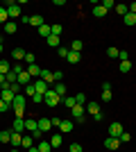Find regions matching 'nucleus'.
<instances>
[{
  "mask_svg": "<svg viewBox=\"0 0 136 152\" xmlns=\"http://www.w3.org/2000/svg\"><path fill=\"white\" fill-rule=\"evenodd\" d=\"M43 102L48 104V107H57L59 102H61V95H57L52 89H48V91H45V95H43Z\"/></svg>",
  "mask_w": 136,
  "mask_h": 152,
  "instance_id": "nucleus-1",
  "label": "nucleus"
},
{
  "mask_svg": "<svg viewBox=\"0 0 136 152\" xmlns=\"http://www.w3.org/2000/svg\"><path fill=\"white\" fill-rule=\"evenodd\" d=\"M7 16H9V20H16V18H20L23 14H20V7L16 5V2H7Z\"/></svg>",
  "mask_w": 136,
  "mask_h": 152,
  "instance_id": "nucleus-2",
  "label": "nucleus"
},
{
  "mask_svg": "<svg viewBox=\"0 0 136 152\" xmlns=\"http://www.w3.org/2000/svg\"><path fill=\"white\" fill-rule=\"evenodd\" d=\"M71 111H73V116H75V123H84V114H86V109L82 107V104H75Z\"/></svg>",
  "mask_w": 136,
  "mask_h": 152,
  "instance_id": "nucleus-3",
  "label": "nucleus"
},
{
  "mask_svg": "<svg viewBox=\"0 0 136 152\" xmlns=\"http://www.w3.org/2000/svg\"><path fill=\"white\" fill-rule=\"evenodd\" d=\"M125 129H123V125L120 123H111L109 125V136H113V139H120V134H123Z\"/></svg>",
  "mask_w": 136,
  "mask_h": 152,
  "instance_id": "nucleus-4",
  "label": "nucleus"
},
{
  "mask_svg": "<svg viewBox=\"0 0 136 152\" xmlns=\"http://www.w3.org/2000/svg\"><path fill=\"white\" fill-rule=\"evenodd\" d=\"M104 148H107V150H118V148H120V139L107 136V139H104Z\"/></svg>",
  "mask_w": 136,
  "mask_h": 152,
  "instance_id": "nucleus-5",
  "label": "nucleus"
},
{
  "mask_svg": "<svg viewBox=\"0 0 136 152\" xmlns=\"http://www.w3.org/2000/svg\"><path fill=\"white\" fill-rule=\"evenodd\" d=\"M25 132H32V136H34V134L39 132V123L34 121V118H27V121H25ZM41 134H43V132H41Z\"/></svg>",
  "mask_w": 136,
  "mask_h": 152,
  "instance_id": "nucleus-6",
  "label": "nucleus"
},
{
  "mask_svg": "<svg viewBox=\"0 0 136 152\" xmlns=\"http://www.w3.org/2000/svg\"><path fill=\"white\" fill-rule=\"evenodd\" d=\"M32 84H34V91H36V93H41V95H45V91L50 89V86H48V84H45L43 80H34Z\"/></svg>",
  "mask_w": 136,
  "mask_h": 152,
  "instance_id": "nucleus-7",
  "label": "nucleus"
},
{
  "mask_svg": "<svg viewBox=\"0 0 136 152\" xmlns=\"http://www.w3.org/2000/svg\"><path fill=\"white\" fill-rule=\"evenodd\" d=\"M25 70L30 73V77H32V80H36V77H41V70H43V68H39L36 64H30V66H27Z\"/></svg>",
  "mask_w": 136,
  "mask_h": 152,
  "instance_id": "nucleus-8",
  "label": "nucleus"
},
{
  "mask_svg": "<svg viewBox=\"0 0 136 152\" xmlns=\"http://www.w3.org/2000/svg\"><path fill=\"white\" fill-rule=\"evenodd\" d=\"M36 123H39V132H50V127H52V123H50V118H39V121H36Z\"/></svg>",
  "mask_w": 136,
  "mask_h": 152,
  "instance_id": "nucleus-9",
  "label": "nucleus"
},
{
  "mask_svg": "<svg viewBox=\"0 0 136 152\" xmlns=\"http://www.w3.org/2000/svg\"><path fill=\"white\" fill-rule=\"evenodd\" d=\"M12 132H18V134L25 132V118H14V129Z\"/></svg>",
  "mask_w": 136,
  "mask_h": 152,
  "instance_id": "nucleus-10",
  "label": "nucleus"
},
{
  "mask_svg": "<svg viewBox=\"0 0 136 152\" xmlns=\"http://www.w3.org/2000/svg\"><path fill=\"white\" fill-rule=\"evenodd\" d=\"M41 80H43L45 84H48V86H50V84H55V73H50V70H41Z\"/></svg>",
  "mask_w": 136,
  "mask_h": 152,
  "instance_id": "nucleus-11",
  "label": "nucleus"
},
{
  "mask_svg": "<svg viewBox=\"0 0 136 152\" xmlns=\"http://www.w3.org/2000/svg\"><path fill=\"white\" fill-rule=\"evenodd\" d=\"M86 111H89V114L91 116H97V114H100V102H86Z\"/></svg>",
  "mask_w": 136,
  "mask_h": 152,
  "instance_id": "nucleus-12",
  "label": "nucleus"
},
{
  "mask_svg": "<svg viewBox=\"0 0 136 152\" xmlns=\"http://www.w3.org/2000/svg\"><path fill=\"white\" fill-rule=\"evenodd\" d=\"M32 82H34V80L30 77V73H27V70H23V73L18 75V84H20V86H27V84H32Z\"/></svg>",
  "mask_w": 136,
  "mask_h": 152,
  "instance_id": "nucleus-13",
  "label": "nucleus"
},
{
  "mask_svg": "<svg viewBox=\"0 0 136 152\" xmlns=\"http://www.w3.org/2000/svg\"><path fill=\"white\" fill-rule=\"evenodd\" d=\"M9 143H12V148H20V143H23V134L12 132V139H9Z\"/></svg>",
  "mask_w": 136,
  "mask_h": 152,
  "instance_id": "nucleus-14",
  "label": "nucleus"
},
{
  "mask_svg": "<svg viewBox=\"0 0 136 152\" xmlns=\"http://www.w3.org/2000/svg\"><path fill=\"white\" fill-rule=\"evenodd\" d=\"M25 55H27V52L23 50V48H14V52H12V57L16 59V64H18V61H25Z\"/></svg>",
  "mask_w": 136,
  "mask_h": 152,
  "instance_id": "nucleus-15",
  "label": "nucleus"
},
{
  "mask_svg": "<svg viewBox=\"0 0 136 152\" xmlns=\"http://www.w3.org/2000/svg\"><path fill=\"white\" fill-rule=\"evenodd\" d=\"M30 25H34L36 30H39V27L43 25V16H41V14H34V16H30Z\"/></svg>",
  "mask_w": 136,
  "mask_h": 152,
  "instance_id": "nucleus-16",
  "label": "nucleus"
},
{
  "mask_svg": "<svg viewBox=\"0 0 136 152\" xmlns=\"http://www.w3.org/2000/svg\"><path fill=\"white\" fill-rule=\"evenodd\" d=\"M61 143H64V136H61V134H52L50 136V145L52 148H61Z\"/></svg>",
  "mask_w": 136,
  "mask_h": 152,
  "instance_id": "nucleus-17",
  "label": "nucleus"
},
{
  "mask_svg": "<svg viewBox=\"0 0 136 152\" xmlns=\"http://www.w3.org/2000/svg\"><path fill=\"white\" fill-rule=\"evenodd\" d=\"M45 41H48V45H50V48H57V50L61 48V41H59V37H55V34H50Z\"/></svg>",
  "mask_w": 136,
  "mask_h": 152,
  "instance_id": "nucleus-18",
  "label": "nucleus"
},
{
  "mask_svg": "<svg viewBox=\"0 0 136 152\" xmlns=\"http://www.w3.org/2000/svg\"><path fill=\"white\" fill-rule=\"evenodd\" d=\"M25 102H27V98L23 93H18V95H14V104L12 107H25Z\"/></svg>",
  "mask_w": 136,
  "mask_h": 152,
  "instance_id": "nucleus-19",
  "label": "nucleus"
},
{
  "mask_svg": "<svg viewBox=\"0 0 136 152\" xmlns=\"http://www.w3.org/2000/svg\"><path fill=\"white\" fill-rule=\"evenodd\" d=\"M93 16H95V18H104V16H107V9H104L102 5H95L93 7Z\"/></svg>",
  "mask_w": 136,
  "mask_h": 152,
  "instance_id": "nucleus-20",
  "label": "nucleus"
},
{
  "mask_svg": "<svg viewBox=\"0 0 136 152\" xmlns=\"http://www.w3.org/2000/svg\"><path fill=\"white\" fill-rule=\"evenodd\" d=\"M16 30H18L16 20H7V23H5V32H7V34H16Z\"/></svg>",
  "mask_w": 136,
  "mask_h": 152,
  "instance_id": "nucleus-21",
  "label": "nucleus"
},
{
  "mask_svg": "<svg viewBox=\"0 0 136 152\" xmlns=\"http://www.w3.org/2000/svg\"><path fill=\"white\" fill-rule=\"evenodd\" d=\"M0 100H5L7 104H14V93L9 89H2V98H0Z\"/></svg>",
  "mask_w": 136,
  "mask_h": 152,
  "instance_id": "nucleus-22",
  "label": "nucleus"
},
{
  "mask_svg": "<svg viewBox=\"0 0 136 152\" xmlns=\"http://www.w3.org/2000/svg\"><path fill=\"white\" fill-rule=\"evenodd\" d=\"M71 129H73V123H71V121H61L59 132H61V134H71Z\"/></svg>",
  "mask_w": 136,
  "mask_h": 152,
  "instance_id": "nucleus-23",
  "label": "nucleus"
},
{
  "mask_svg": "<svg viewBox=\"0 0 136 152\" xmlns=\"http://www.w3.org/2000/svg\"><path fill=\"white\" fill-rule=\"evenodd\" d=\"M20 148H23L25 152L32 148V136H30V134H23V143H20Z\"/></svg>",
  "mask_w": 136,
  "mask_h": 152,
  "instance_id": "nucleus-24",
  "label": "nucleus"
},
{
  "mask_svg": "<svg viewBox=\"0 0 136 152\" xmlns=\"http://www.w3.org/2000/svg\"><path fill=\"white\" fill-rule=\"evenodd\" d=\"M71 50H73V52H82V50H84V41H79V39H75V41L71 43Z\"/></svg>",
  "mask_w": 136,
  "mask_h": 152,
  "instance_id": "nucleus-25",
  "label": "nucleus"
},
{
  "mask_svg": "<svg viewBox=\"0 0 136 152\" xmlns=\"http://www.w3.org/2000/svg\"><path fill=\"white\" fill-rule=\"evenodd\" d=\"M36 150H39V152H50V150H52L50 141H39V145H36Z\"/></svg>",
  "mask_w": 136,
  "mask_h": 152,
  "instance_id": "nucleus-26",
  "label": "nucleus"
},
{
  "mask_svg": "<svg viewBox=\"0 0 136 152\" xmlns=\"http://www.w3.org/2000/svg\"><path fill=\"white\" fill-rule=\"evenodd\" d=\"M50 32H52V25H45V23H43V25L39 27V34H41L43 39H48V37H50Z\"/></svg>",
  "mask_w": 136,
  "mask_h": 152,
  "instance_id": "nucleus-27",
  "label": "nucleus"
},
{
  "mask_svg": "<svg viewBox=\"0 0 136 152\" xmlns=\"http://www.w3.org/2000/svg\"><path fill=\"white\" fill-rule=\"evenodd\" d=\"M52 91H55V93H57V95H61V98H64V95H66V86H64V82H57V84H55V89H52Z\"/></svg>",
  "mask_w": 136,
  "mask_h": 152,
  "instance_id": "nucleus-28",
  "label": "nucleus"
},
{
  "mask_svg": "<svg viewBox=\"0 0 136 152\" xmlns=\"http://www.w3.org/2000/svg\"><path fill=\"white\" fill-rule=\"evenodd\" d=\"M61 104H66L68 109H73L77 102H75V98H68V95H64V98H61Z\"/></svg>",
  "mask_w": 136,
  "mask_h": 152,
  "instance_id": "nucleus-29",
  "label": "nucleus"
},
{
  "mask_svg": "<svg viewBox=\"0 0 136 152\" xmlns=\"http://www.w3.org/2000/svg\"><path fill=\"white\" fill-rule=\"evenodd\" d=\"M9 70H12V64L9 61H0V75H7Z\"/></svg>",
  "mask_w": 136,
  "mask_h": 152,
  "instance_id": "nucleus-30",
  "label": "nucleus"
},
{
  "mask_svg": "<svg viewBox=\"0 0 136 152\" xmlns=\"http://www.w3.org/2000/svg\"><path fill=\"white\" fill-rule=\"evenodd\" d=\"M123 20L127 23V25H136V14H125Z\"/></svg>",
  "mask_w": 136,
  "mask_h": 152,
  "instance_id": "nucleus-31",
  "label": "nucleus"
},
{
  "mask_svg": "<svg viewBox=\"0 0 136 152\" xmlns=\"http://www.w3.org/2000/svg\"><path fill=\"white\" fill-rule=\"evenodd\" d=\"M113 9H116V14H120V16H125V14H129V9H127V5H123V2H120V5H116V7H113Z\"/></svg>",
  "mask_w": 136,
  "mask_h": 152,
  "instance_id": "nucleus-32",
  "label": "nucleus"
},
{
  "mask_svg": "<svg viewBox=\"0 0 136 152\" xmlns=\"http://www.w3.org/2000/svg\"><path fill=\"white\" fill-rule=\"evenodd\" d=\"M66 59H68V61H71V64H77L79 61V59H82V57H79V52H68V57H66Z\"/></svg>",
  "mask_w": 136,
  "mask_h": 152,
  "instance_id": "nucleus-33",
  "label": "nucleus"
},
{
  "mask_svg": "<svg viewBox=\"0 0 136 152\" xmlns=\"http://www.w3.org/2000/svg\"><path fill=\"white\" fill-rule=\"evenodd\" d=\"M7 20H9V16H7V7H0V25H5Z\"/></svg>",
  "mask_w": 136,
  "mask_h": 152,
  "instance_id": "nucleus-34",
  "label": "nucleus"
},
{
  "mask_svg": "<svg viewBox=\"0 0 136 152\" xmlns=\"http://www.w3.org/2000/svg\"><path fill=\"white\" fill-rule=\"evenodd\" d=\"M9 139H12V132H9V129L0 132V143H9Z\"/></svg>",
  "mask_w": 136,
  "mask_h": 152,
  "instance_id": "nucleus-35",
  "label": "nucleus"
},
{
  "mask_svg": "<svg viewBox=\"0 0 136 152\" xmlns=\"http://www.w3.org/2000/svg\"><path fill=\"white\" fill-rule=\"evenodd\" d=\"M68 52H71V48H66V45H61V48L57 50V55H59L61 59H66V57H68Z\"/></svg>",
  "mask_w": 136,
  "mask_h": 152,
  "instance_id": "nucleus-36",
  "label": "nucleus"
},
{
  "mask_svg": "<svg viewBox=\"0 0 136 152\" xmlns=\"http://www.w3.org/2000/svg\"><path fill=\"white\" fill-rule=\"evenodd\" d=\"M75 102H77V104H82V107H86V95H84V93H77V95H75Z\"/></svg>",
  "mask_w": 136,
  "mask_h": 152,
  "instance_id": "nucleus-37",
  "label": "nucleus"
},
{
  "mask_svg": "<svg viewBox=\"0 0 136 152\" xmlns=\"http://www.w3.org/2000/svg\"><path fill=\"white\" fill-rule=\"evenodd\" d=\"M132 70V61H120V73H129Z\"/></svg>",
  "mask_w": 136,
  "mask_h": 152,
  "instance_id": "nucleus-38",
  "label": "nucleus"
},
{
  "mask_svg": "<svg viewBox=\"0 0 136 152\" xmlns=\"http://www.w3.org/2000/svg\"><path fill=\"white\" fill-rule=\"evenodd\" d=\"M14 116H16V118H23V116H25V107H14Z\"/></svg>",
  "mask_w": 136,
  "mask_h": 152,
  "instance_id": "nucleus-39",
  "label": "nucleus"
},
{
  "mask_svg": "<svg viewBox=\"0 0 136 152\" xmlns=\"http://www.w3.org/2000/svg\"><path fill=\"white\" fill-rule=\"evenodd\" d=\"M9 91H12L14 95H18V93H20V84H18V82H14V84H9Z\"/></svg>",
  "mask_w": 136,
  "mask_h": 152,
  "instance_id": "nucleus-40",
  "label": "nucleus"
},
{
  "mask_svg": "<svg viewBox=\"0 0 136 152\" xmlns=\"http://www.w3.org/2000/svg\"><path fill=\"white\" fill-rule=\"evenodd\" d=\"M34 93H36V91H34V84H27V86H25V95H27V98H32Z\"/></svg>",
  "mask_w": 136,
  "mask_h": 152,
  "instance_id": "nucleus-41",
  "label": "nucleus"
},
{
  "mask_svg": "<svg viewBox=\"0 0 136 152\" xmlns=\"http://www.w3.org/2000/svg\"><path fill=\"white\" fill-rule=\"evenodd\" d=\"M118 52H120L118 48H109V50H107V55H109L111 59H118Z\"/></svg>",
  "mask_w": 136,
  "mask_h": 152,
  "instance_id": "nucleus-42",
  "label": "nucleus"
},
{
  "mask_svg": "<svg viewBox=\"0 0 136 152\" xmlns=\"http://www.w3.org/2000/svg\"><path fill=\"white\" fill-rule=\"evenodd\" d=\"M68 152H84V150H82V145H79V143H71Z\"/></svg>",
  "mask_w": 136,
  "mask_h": 152,
  "instance_id": "nucleus-43",
  "label": "nucleus"
},
{
  "mask_svg": "<svg viewBox=\"0 0 136 152\" xmlns=\"http://www.w3.org/2000/svg\"><path fill=\"white\" fill-rule=\"evenodd\" d=\"M100 5H102L104 9H107V12H109L111 7H116V2H113V0H104V2H100Z\"/></svg>",
  "mask_w": 136,
  "mask_h": 152,
  "instance_id": "nucleus-44",
  "label": "nucleus"
},
{
  "mask_svg": "<svg viewBox=\"0 0 136 152\" xmlns=\"http://www.w3.org/2000/svg\"><path fill=\"white\" fill-rule=\"evenodd\" d=\"M12 70H14V73H16V75H20V73H23V70H25V68H23V66H20V64H16V61H14Z\"/></svg>",
  "mask_w": 136,
  "mask_h": 152,
  "instance_id": "nucleus-45",
  "label": "nucleus"
},
{
  "mask_svg": "<svg viewBox=\"0 0 136 152\" xmlns=\"http://www.w3.org/2000/svg\"><path fill=\"white\" fill-rule=\"evenodd\" d=\"M61 32H64V27H61V25H52V32H50V34H55V37H59Z\"/></svg>",
  "mask_w": 136,
  "mask_h": 152,
  "instance_id": "nucleus-46",
  "label": "nucleus"
},
{
  "mask_svg": "<svg viewBox=\"0 0 136 152\" xmlns=\"http://www.w3.org/2000/svg\"><path fill=\"white\" fill-rule=\"evenodd\" d=\"M127 141H132V134L123 132V134H120V143H127Z\"/></svg>",
  "mask_w": 136,
  "mask_h": 152,
  "instance_id": "nucleus-47",
  "label": "nucleus"
},
{
  "mask_svg": "<svg viewBox=\"0 0 136 152\" xmlns=\"http://www.w3.org/2000/svg\"><path fill=\"white\" fill-rule=\"evenodd\" d=\"M113 95H111V91H102V102H109Z\"/></svg>",
  "mask_w": 136,
  "mask_h": 152,
  "instance_id": "nucleus-48",
  "label": "nucleus"
},
{
  "mask_svg": "<svg viewBox=\"0 0 136 152\" xmlns=\"http://www.w3.org/2000/svg\"><path fill=\"white\" fill-rule=\"evenodd\" d=\"M61 80H64V73H61V70H55V84L61 82Z\"/></svg>",
  "mask_w": 136,
  "mask_h": 152,
  "instance_id": "nucleus-49",
  "label": "nucleus"
},
{
  "mask_svg": "<svg viewBox=\"0 0 136 152\" xmlns=\"http://www.w3.org/2000/svg\"><path fill=\"white\" fill-rule=\"evenodd\" d=\"M12 109V104H7L5 100H0V111H9Z\"/></svg>",
  "mask_w": 136,
  "mask_h": 152,
  "instance_id": "nucleus-50",
  "label": "nucleus"
},
{
  "mask_svg": "<svg viewBox=\"0 0 136 152\" xmlns=\"http://www.w3.org/2000/svg\"><path fill=\"white\" fill-rule=\"evenodd\" d=\"M127 57H129L127 50H120V52H118V59H120V61H127Z\"/></svg>",
  "mask_w": 136,
  "mask_h": 152,
  "instance_id": "nucleus-51",
  "label": "nucleus"
},
{
  "mask_svg": "<svg viewBox=\"0 0 136 152\" xmlns=\"http://www.w3.org/2000/svg\"><path fill=\"white\" fill-rule=\"evenodd\" d=\"M25 61H27V66H30V64H34L36 59H34V55H32V52H27V55H25Z\"/></svg>",
  "mask_w": 136,
  "mask_h": 152,
  "instance_id": "nucleus-52",
  "label": "nucleus"
},
{
  "mask_svg": "<svg viewBox=\"0 0 136 152\" xmlns=\"http://www.w3.org/2000/svg\"><path fill=\"white\" fill-rule=\"evenodd\" d=\"M32 102H43V95H41V93H34L32 95Z\"/></svg>",
  "mask_w": 136,
  "mask_h": 152,
  "instance_id": "nucleus-53",
  "label": "nucleus"
},
{
  "mask_svg": "<svg viewBox=\"0 0 136 152\" xmlns=\"http://www.w3.org/2000/svg\"><path fill=\"white\" fill-rule=\"evenodd\" d=\"M50 123H52V127H59L61 125V118H50Z\"/></svg>",
  "mask_w": 136,
  "mask_h": 152,
  "instance_id": "nucleus-54",
  "label": "nucleus"
},
{
  "mask_svg": "<svg viewBox=\"0 0 136 152\" xmlns=\"http://www.w3.org/2000/svg\"><path fill=\"white\" fill-rule=\"evenodd\" d=\"M127 9H129V14H136V2H132V5H127Z\"/></svg>",
  "mask_w": 136,
  "mask_h": 152,
  "instance_id": "nucleus-55",
  "label": "nucleus"
},
{
  "mask_svg": "<svg viewBox=\"0 0 136 152\" xmlns=\"http://www.w3.org/2000/svg\"><path fill=\"white\" fill-rule=\"evenodd\" d=\"M27 152H39V150H36V148H34V145H32V148H30V150H27Z\"/></svg>",
  "mask_w": 136,
  "mask_h": 152,
  "instance_id": "nucleus-56",
  "label": "nucleus"
},
{
  "mask_svg": "<svg viewBox=\"0 0 136 152\" xmlns=\"http://www.w3.org/2000/svg\"><path fill=\"white\" fill-rule=\"evenodd\" d=\"M0 55H2V41H0Z\"/></svg>",
  "mask_w": 136,
  "mask_h": 152,
  "instance_id": "nucleus-57",
  "label": "nucleus"
},
{
  "mask_svg": "<svg viewBox=\"0 0 136 152\" xmlns=\"http://www.w3.org/2000/svg\"><path fill=\"white\" fill-rule=\"evenodd\" d=\"M12 152H18V148H14V150H12Z\"/></svg>",
  "mask_w": 136,
  "mask_h": 152,
  "instance_id": "nucleus-58",
  "label": "nucleus"
}]
</instances>
